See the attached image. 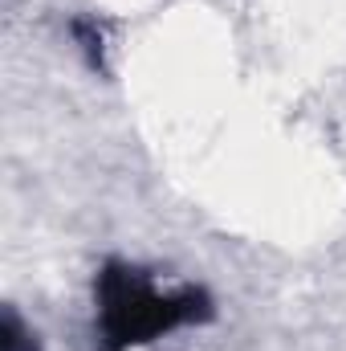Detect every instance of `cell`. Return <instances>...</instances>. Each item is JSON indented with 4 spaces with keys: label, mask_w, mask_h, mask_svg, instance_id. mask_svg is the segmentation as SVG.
<instances>
[{
    "label": "cell",
    "mask_w": 346,
    "mask_h": 351,
    "mask_svg": "<svg viewBox=\"0 0 346 351\" xmlns=\"http://www.w3.org/2000/svg\"><path fill=\"white\" fill-rule=\"evenodd\" d=\"M216 319V302L204 286L163 290L151 269L135 262H102L94 278V351H135L168 339L183 327Z\"/></svg>",
    "instance_id": "1"
},
{
    "label": "cell",
    "mask_w": 346,
    "mask_h": 351,
    "mask_svg": "<svg viewBox=\"0 0 346 351\" xmlns=\"http://www.w3.org/2000/svg\"><path fill=\"white\" fill-rule=\"evenodd\" d=\"M0 351H41L37 331L16 315V306H4V319H0Z\"/></svg>",
    "instance_id": "2"
},
{
    "label": "cell",
    "mask_w": 346,
    "mask_h": 351,
    "mask_svg": "<svg viewBox=\"0 0 346 351\" xmlns=\"http://www.w3.org/2000/svg\"><path fill=\"white\" fill-rule=\"evenodd\" d=\"M70 29H74V37L82 41V49H86L90 66L98 70V66H102V29H98V21H74Z\"/></svg>",
    "instance_id": "3"
}]
</instances>
